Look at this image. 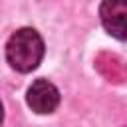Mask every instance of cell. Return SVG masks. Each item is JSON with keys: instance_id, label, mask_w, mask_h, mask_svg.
Returning a JSON list of instances; mask_svg holds the SVG:
<instances>
[{"instance_id": "3", "label": "cell", "mask_w": 127, "mask_h": 127, "mask_svg": "<svg viewBox=\"0 0 127 127\" xmlns=\"http://www.w3.org/2000/svg\"><path fill=\"white\" fill-rule=\"evenodd\" d=\"M26 101L36 113H52L60 105V91L58 87L48 79H36L26 93Z\"/></svg>"}, {"instance_id": "5", "label": "cell", "mask_w": 127, "mask_h": 127, "mask_svg": "<svg viewBox=\"0 0 127 127\" xmlns=\"http://www.w3.org/2000/svg\"><path fill=\"white\" fill-rule=\"evenodd\" d=\"M2 119H4V107H2V101H0V125H2Z\"/></svg>"}, {"instance_id": "2", "label": "cell", "mask_w": 127, "mask_h": 127, "mask_svg": "<svg viewBox=\"0 0 127 127\" xmlns=\"http://www.w3.org/2000/svg\"><path fill=\"white\" fill-rule=\"evenodd\" d=\"M99 18L105 32L117 40H127V0H103Z\"/></svg>"}, {"instance_id": "4", "label": "cell", "mask_w": 127, "mask_h": 127, "mask_svg": "<svg viewBox=\"0 0 127 127\" xmlns=\"http://www.w3.org/2000/svg\"><path fill=\"white\" fill-rule=\"evenodd\" d=\"M95 69L109 83H125L127 81V64L113 52H99L93 60Z\"/></svg>"}, {"instance_id": "1", "label": "cell", "mask_w": 127, "mask_h": 127, "mask_svg": "<svg viewBox=\"0 0 127 127\" xmlns=\"http://www.w3.org/2000/svg\"><path fill=\"white\" fill-rule=\"evenodd\" d=\"M44 40L34 28L16 30L6 42V60L20 73L36 69L44 58Z\"/></svg>"}]
</instances>
